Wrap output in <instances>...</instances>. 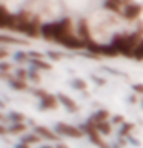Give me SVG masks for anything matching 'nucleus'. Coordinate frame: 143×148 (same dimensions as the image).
<instances>
[{
    "label": "nucleus",
    "mask_w": 143,
    "mask_h": 148,
    "mask_svg": "<svg viewBox=\"0 0 143 148\" xmlns=\"http://www.w3.org/2000/svg\"><path fill=\"white\" fill-rule=\"evenodd\" d=\"M73 20L69 17H64L56 22H44L40 27V37L46 40H52L59 44L61 40H64L66 37L73 36Z\"/></svg>",
    "instance_id": "1"
},
{
    "label": "nucleus",
    "mask_w": 143,
    "mask_h": 148,
    "mask_svg": "<svg viewBox=\"0 0 143 148\" xmlns=\"http://www.w3.org/2000/svg\"><path fill=\"white\" fill-rule=\"evenodd\" d=\"M143 30H135L131 34H116L111 40V44L114 46V49L118 51V54L125 56V57H133V52L136 46L142 42L143 39Z\"/></svg>",
    "instance_id": "2"
},
{
    "label": "nucleus",
    "mask_w": 143,
    "mask_h": 148,
    "mask_svg": "<svg viewBox=\"0 0 143 148\" xmlns=\"http://www.w3.org/2000/svg\"><path fill=\"white\" fill-rule=\"evenodd\" d=\"M54 130L59 133V136H67V138H83V136H84V133H83L81 126H74V125H71V123H64V121L56 123Z\"/></svg>",
    "instance_id": "3"
},
{
    "label": "nucleus",
    "mask_w": 143,
    "mask_h": 148,
    "mask_svg": "<svg viewBox=\"0 0 143 148\" xmlns=\"http://www.w3.org/2000/svg\"><path fill=\"white\" fill-rule=\"evenodd\" d=\"M34 94L39 98V106H40V110H56L57 104H59V98H57V94H49L47 91H44V89H34Z\"/></svg>",
    "instance_id": "4"
},
{
    "label": "nucleus",
    "mask_w": 143,
    "mask_h": 148,
    "mask_svg": "<svg viewBox=\"0 0 143 148\" xmlns=\"http://www.w3.org/2000/svg\"><path fill=\"white\" fill-rule=\"evenodd\" d=\"M81 130H83V133H84L86 136H89V140H91V141H93V143H94L98 148H103V147L106 145L105 141H103V135H101V133L96 130V126H94V125H93L89 120L81 125Z\"/></svg>",
    "instance_id": "5"
},
{
    "label": "nucleus",
    "mask_w": 143,
    "mask_h": 148,
    "mask_svg": "<svg viewBox=\"0 0 143 148\" xmlns=\"http://www.w3.org/2000/svg\"><path fill=\"white\" fill-rule=\"evenodd\" d=\"M59 46L66 47L69 51H83V49L88 47V42H86L84 39H81L79 36H74V34H73V36L66 37L64 40H61Z\"/></svg>",
    "instance_id": "6"
},
{
    "label": "nucleus",
    "mask_w": 143,
    "mask_h": 148,
    "mask_svg": "<svg viewBox=\"0 0 143 148\" xmlns=\"http://www.w3.org/2000/svg\"><path fill=\"white\" fill-rule=\"evenodd\" d=\"M142 12H143V7H142V3H135V2H130V3H126L123 7V15L126 20H130V22H135L136 18L142 15Z\"/></svg>",
    "instance_id": "7"
},
{
    "label": "nucleus",
    "mask_w": 143,
    "mask_h": 148,
    "mask_svg": "<svg viewBox=\"0 0 143 148\" xmlns=\"http://www.w3.org/2000/svg\"><path fill=\"white\" fill-rule=\"evenodd\" d=\"M34 131L37 133L40 138L44 140V141H61V136H59V133H57L56 130H51L49 126H44V125H39L34 128Z\"/></svg>",
    "instance_id": "8"
},
{
    "label": "nucleus",
    "mask_w": 143,
    "mask_h": 148,
    "mask_svg": "<svg viewBox=\"0 0 143 148\" xmlns=\"http://www.w3.org/2000/svg\"><path fill=\"white\" fill-rule=\"evenodd\" d=\"M57 98H59V103L66 108L69 113H77L79 111V106H77V103L71 98V96H67V94H62V92H59L57 94Z\"/></svg>",
    "instance_id": "9"
},
{
    "label": "nucleus",
    "mask_w": 143,
    "mask_h": 148,
    "mask_svg": "<svg viewBox=\"0 0 143 148\" xmlns=\"http://www.w3.org/2000/svg\"><path fill=\"white\" fill-rule=\"evenodd\" d=\"M25 131H27V125L25 123H12L9 128H2V133H9V135H14V136H17V135H25Z\"/></svg>",
    "instance_id": "10"
},
{
    "label": "nucleus",
    "mask_w": 143,
    "mask_h": 148,
    "mask_svg": "<svg viewBox=\"0 0 143 148\" xmlns=\"http://www.w3.org/2000/svg\"><path fill=\"white\" fill-rule=\"evenodd\" d=\"M77 34L81 39H84L86 42L91 40V30H89V25H88V20L86 18H81L77 22Z\"/></svg>",
    "instance_id": "11"
},
{
    "label": "nucleus",
    "mask_w": 143,
    "mask_h": 148,
    "mask_svg": "<svg viewBox=\"0 0 143 148\" xmlns=\"http://www.w3.org/2000/svg\"><path fill=\"white\" fill-rule=\"evenodd\" d=\"M109 118H111V113L108 110H98L93 113V116L89 118V121L91 123H103V121H109Z\"/></svg>",
    "instance_id": "12"
},
{
    "label": "nucleus",
    "mask_w": 143,
    "mask_h": 148,
    "mask_svg": "<svg viewBox=\"0 0 143 148\" xmlns=\"http://www.w3.org/2000/svg\"><path fill=\"white\" fill-rule=\"evenodd\" d=\"M9 84L12 86V89H15V91H27L29 86H27V81H22L19 77H15V76H9Z\"/></svg>",
    "instance_id": "13"
},
{
    "label": "nucleus",
    "mask_w": 143,
    "mask_h": 148,
    "mask_svg": "<svg viewBox=\"0 0 143 148\" xmlns=\"http://www.w3.org/2000/svg\"><path fill=\"white\" fill-rule=\"evenodd\" d=\"M29 62L32 64L34 69H39V71H51L52 69V64L44 59H29Z\"/></svg>",
    "instance_id": "14"
},
{
    "label": "nucleus",
    "mask_w": 143,
    "mask_h": 148,
    "mask_svg": "<svg viewBox=\"0 0 143 148\" xmlns=\"http://www.w3.org/2000/svg\"><path fill=\"white\" fill-rule=\"evenodd\" d=\"M93 125H94V123H93ZM94 126H96V130H98L103 136H106V135H111V131H113V123H109V121L96 123Z\"/></svg>",
    "instance_id": "15"
},
{
    "label": "nucleus",
    "mask_w": 143,
    "mask_h": 148,
    "mask_svg": "<svg viewBox=\"0 0 143 148\" xmlns=\"http://www.w3.org/2000/svg\"><path fill=\"white\" fill-rule=\"evenodd\" d=\"M20 141H24V143H27V145H36V143H40V141H44V140L39 136L37 133L34 131V133H27V135H24Z\"/></svg>",
    "instance_id": "16"
},
{
    "label": "nucleus",
    "mask_w": 143,
    "mask_h": 148,
    "mask_svg": "<svg viewBox=\"0 0 143 148\" xmlns=\"http://www.w3.org/2000/svg\"><path fill=\"white\" fill-rule=\"evenodd\" d=\"M0 42L2 44H17V46H25L27 40H22V39H17V37H9L5 34L0 36Z\"/></svg>",
    "instance_id": "17"
},
{
    "label": "nucleus",
    "mask_w": 143,
    "mask_h": 148,
    "mask_svg": "<svg viewBox=\"0 0 143 148\" xmlns=\"http://www.w3.org/2000/svg\"><path fill=\"white\" fill-rule=\"evenodd\" d=\"M9 120L10 123H25V116L22 113H19V111H12L9 114Z\"/></svg>",
    "instance_id": "18"
},
{
    "label": "nucleus",
    "mask_w": 143,
    "mask_h": 148,
    "mask_svg": "<svg viewBox=\"0 0 143 148\" xmlns=\"http://www.w3.org/2000/svg\"><path fill=\"white\" fill-rule=\"evenodd\" d=\"M103 9L105 10H109V12H113V14H123V10L120 5H116V3H111V2H106L103 3Z\"/></svg>",
    "instance_id": "19"
},
{
    "label": "nucleus",
    "mask_w": 143,
    "mask_h": 148,
    "mask_svg": "<svg viewBox=\"0 0 143 148\" xmlns=\"http://www.w3.org/2000/svg\"><path fill=\"white\" fill-rule=\"evenodd\" d=\"M71 86H73L74 89H77V91H84L86 88H88L86 81H84V79H79V77L73 79V81H71Z\"/></svg>",
    "instance_id": "20"
},
{
    "label": "nucleus",
    "mask_w": 143,
    "mask_h": 148,
    "mask_svg": "<svg viewBox=\"0 0 143 148\" xmlns=\"http://www.w3.org/2000/svg\"><path fill=\"white\" fill-rule=\"evenodd\" d=\"M29 81L30 83H34V84H39L40 83V74H39V69H30L29 71Z\"/></svg>",
    "instance_id": "21"
},
{
    "label": "nucleus",
    "mask_w": 143,
    "mask_h": 148,
    "mask_svg": "<svg viewBox=\"0 0 143 148\" xmlns=\"http://www.w3.org/2000/svg\"><path fill=\"white\" fill-rule=\"evenodd\" d=\"M133 128L135 126L131 125V123H123V128H120V136H121V138H126V136L131 133Z\"/></svg>",
    "instance_id": "22"
},
{
    "label": "nucleus",
    "mask_w": 143,
    "mask_h": 148,
    "mask_svg": "<svg viewBox=\"0 0 143 148\" xmlns=\"http://www.w3.org/2000/svg\"><path fill=\"white\" fill-rule=\"evenodd\" d=\"M133 59H136V61H143V39H142V42L136 46V49H135Z\"/></svg>",
    "instance_id": "23"
},
{
    "label": "nucleus",
    "mask_w": 143,
    "mask_h": 148,
    "mask_svg": "<svg viewBox=\"0 0 143 148\" xmlns=\"http://www.w3.org/2000/svg\"><path fill=\"white\" fill-rule=\"evenodd\" d=\"M14 61H15V62H27L29 54L27 52H15V54H14Z\"/></svg>",
    "instance_id": "24"
},
{
    "label": "nucleus",
    "mask_w": 143,
    "mask_h": 148,
    "mask_svg": "<svg viewBox=\"0 0 143 148\" xmlns=\"http://www.w3.org/2000/svg\"><path fill=\"white\" fill-rule=\"evenodd\" d=\"M47 57H49V59H52V61H61V59H62V54L54 52V51H49V52H47Z\"/></svg>",
    "instance_id": "25"
},
{
    "label": "nucleus",
    "mask_w": 143,
    "mask_h": 148,
    "mask_svg": "<svg viewBox=\"0 0 143 148\" xmlns=\"http://www.w3.org/2000/svg\"><path fill=\"white\" fill-rule=\"evenodd\" d=\"M131 88H133V91L136 92V94H143V84L142 83H135Z\"/></svg>",
    "instance_id": "26"
},
{
    "label": "nucleus",
    "mask_w": 143,
    "mask_h": 148,
    "mask_svg": "<svg viewBox=\"0 0 143 148\" xmlns=\"http://www.w3.org/2000/svg\"><path fill=\"white\" fill-rule=\"evenodd\" d=\"M7 54H9V52H7V49H5V47H2V49H0V61H5Z\"/></svg>",
    "instance_id": "27"
},
{
    "label": "nucleus",
    "mask_w": 143,
    "mask_h": 148,
    "mask_svg": "<svg viewBox=\"0 0 143 148\" xmlns=\"http://www.w3.org/2000/svg\"><path fill=\"white\" fill-rule=\"evenodd\" d=\"M118 123H121V125L125 123L123 116H114V118H113V125H118Z\"/></svg>",
    "instance_id": "28"
},
{
    "label": "nucleus",
    "mask_w": 143,
    "mask_h": 148,
    "mask_svg": "<svg viewBox=\"0 0 143 148\" xmlns=\"http://www.w3.org/2000/svg\"><path fill=\"white\" fill-rule=\"evenodd\" d=\"M106 2H111V3H116V5H120V7H123V5H125V0H106Z\"/></svg>",
    "instance_id": "29"
},
{
    "label": "nucleus",
    "mask_w": 143,
    "mask_h": 148,
    "mask_svg": "<svg viewBox=\"0 0 143 148\" xmlns=\"http://www.w3.org/2000/svg\"><path fill=\"white\" fill-rule=\"evenodd\" d=\"M91 77H93V81H96V83H98V84H105V81H103L101 77H98V76H94V74H93Z\"/></svg>",
    "instance_id": "30"
},
{
    "label": "nucleus",
    "mask_w": 143,
    "mask_h": 148,
    "mask_svg": "<svg viewBox=\"0 0 143 148\" xmlns=\"http://www.w3.org/2000/svg\"><path fill=\"white\" fill-rule=\"evenodd\" d=\"M17 148H30V145L24 143V141H20V143H17Z\"/></svg>",
    "instance_id": "31"
},
{
    "label": "nucleus",
    "mask_w": 143,
    "mask_h": 148,
    "mask_svg": "<svg viewBox=\"0 0 143 148\" xmlns=\"http://www.w3.org/2000/svg\"><path fill=\"white\" fill-rule=\"evenodd\" d=\"M54 148H69L67 145H64V143H56V147Z\"/></svg>",
    "instance_id": "32"
},
{
    "label": "nucleus",
    "mask_w": 143,
    "mask_h": 148,
    "mask_svg": "<svg viewBox=\"0 0 143 148\" xmlns=\"http://www.w3.org/2000/svg\"><path fill=\"white\" fill-rule=\"evenodd\" d=\"M40 148H54V147H47V145H44V147H40Z\"/></svg>",
    "instance_id": "33"
},
{
    "label": "nucleus",
    "mask_w": 143,
    "mask_h": 148,
    "mask_svg": "<svg viewBox=\"0 0 143 148\" xmlns=\"http://www.w3.org/2000/svg\"><path fill=\"white\" fill-rule=\"evenodd\" d=\"M142 106H143V101H142Z\"/></svg>",
    "instance_id": "34"
}]
</instances>
